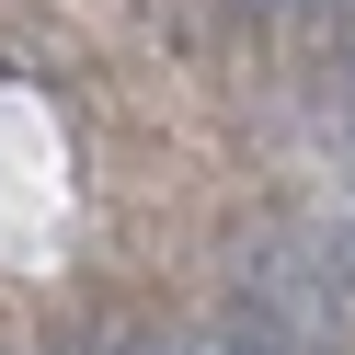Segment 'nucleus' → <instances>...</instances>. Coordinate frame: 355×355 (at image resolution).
Here are the masks:
<instances>
[{"label":"nucleus","instance_id":"f03ea898","mask_svg":"<svg viewBox=\"0 0 355 355\" xmlns=\"http://www.w3.org/2000/svg\"><path fill=\"white\" fill-rule=\"evenodd\" d=\"M321 149L344 172V195H355V80H321Z\"/></svg>","mask_w":355,"mask_h":355},{"label":"nucleus","instance_id":"f257e3e1","mask_svg":"<svg viewBox=\"0 0 355 355\" xmlns=\"http://www.w3.org/2000/svg\"><path fill=\"white\" fill-rule=\"evenodd\" d=\"M172 355H309V344H298V332H286L275 309L252 298V286H230L207 321H184V332H172Z\"/></svg>","mask_w":355,"mask_h":355}]
</instances>
